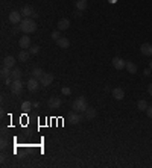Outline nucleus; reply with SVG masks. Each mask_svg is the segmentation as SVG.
I'll list each match as a JSON object with an SVG mask.
<instances>
[{"instance_id":"b1692460","label":"nucleus","mask_w":152,"mask_h":168,"mask_svg":"<svg viewBox=\"0 0 152 168\" xmlns=\"http://www.w3.org/2000/svg\"><path fill=\"white\" fill-rule=\"evenodd\" d=\"M137 109H138V111H146V109H147L146 100H138V102H137Z\"/></svg>"},{"instance_id":"f03ea898","label":"nucleus","mask_w":152,"mask_h":168,"mask_svg":"<svg viewBox=\"0 0 152 168\" xmlns=\"http://www.w3.org/2000/svg\"><path fill=\"white\" fill-rule=\"evenodd\" d=\"M87 108H88V103H87L85 97H78V99L73 102V105H72V109H73L75 112H85Z\"/></svg>"},{"instance_id":"7ed1b4c3","label":"nucleus","mask_w":152,"mask_h":168,"mask_svg":"<svg viewBox=\"0 0 152 168\" xmlns=\"http://www.w3.org/2000/svg\"><path fill=\"white\" fill-rule=\"evenodd\" d=\"M23 86H25V83H23L22 79H20V80H14V82L11 83L9 89H11V92H12L14 95H20L22 91H23Z\"/></svg>"},{"instance_id":"f8f14e48","label":"nucleus","mask_w":152,"mask_h":168,"mask_svg":"<svg viewBox=\"0 0 152 168\" xmlns=\"http://www.w3.org/2000/svg\"><path fill=\"white\" fill-rule=\"evenodd\" d=\"M19 46H20V49H23V50L29 49V47H31V38H29V37H22L20 41H19Z\"/></svg>"},{"instance_id":"c85d7f7f","label":"nucleus","mask_w":152,"mask_h":168,"mask_svg":"<svg viewBox=\"0 0 152 168\" xmlns=\"http://www.w3.org/2000/svg\"><path fill=\"white\" fill-rule=\"evenodd\" d=\"M62 94H64V95H70V94H72V89H70V88H62Z\"/></svg>"},{"instance_id":"5701e85b","label":"nucleus","mask_w":152,"mask_h":168,"mask_svg":"<svg viewBox=\"0 0 152 168\" xmlns=\"http://www.w3.org/2000/svg\"><path fill=\"white\" fill-rule=\"evenodd\" d=\"M43 74H44V71H43L41 68H38V67L32 70V77H35V79H38V80L41 79V76H43Z\"/></svg>"},{"instance_id":"0eeeda50","label":"nucleus","mask_w":152,"mask_h":168,"mask_svg":"<svg viewBox=\"0 0 152 168\" xmlns=\"http://www.w3.org/2000/svg\"><path fill=\"white\" fill-rule=\"evenodd\" d=\"M61 105H62V102H61V99H58V97H50V99L47 100V108H49V109H58Z\"/></svg>"},{"instance_id":"aec40b11","label":"nucleus","mask_w":152,"mask_h":168,"mask_svg":"<svg viewBox=\"0 0 152 168\" xmlns=\"http://www.w3.org/2000/svg\"><path fill=\"white\" fill-rule=\"evenodd\" d=\"M11 77L14 79V80H20L22 79V70L20 68H12V71H11Z\"/></svg>"},{"instance_id":"72a5a7b5","label":"nucleus","mask_w":152,"mask_h":168,"mask_svg":"<svg viewBox=\"0 0 152 168\" xmlns=\"http://www.w3.org/2000/svg\"><path fill=\"white\" fill-rule=\"evenodd\" d=\"M19 29H20V26H19V27H14V29H12V34H17V32H19Z\"/></svg>"},{"instance_id":"dca6fc26","label":"nucleus","mask_w":152,"mask_h":168,"mask_svg":"<svg viewBox=\"0 0 152 168\" xmlns=\"http://www.w3.org/2000/svg\"><path fill=\"white\" fill-rule=\"evenodd\" d=\"M3 67H8V68H14L15 67V58L14 56H6L5 59H3Z\"/></svg>"},{"instance_id":"9d476101","label":"nucleus","mask_w":152,"mask_h":168,"mask_svg":"<svg viewBox=\"0 0 152 168\" xmlns=\"http://www.w3.org/2000/svg\"><path fill=\"white\" fill-rule=\"evenodd\" d=\"M111 94H113V97L116 99V100H123L125 99V91L122 89V88H114V89H111Z\"/></svg>"},{"instance_id":"4468645a","label":"nucleus","mask_w":152,"mask_h":168,"mask_svg":"<svg viewBox=\"0 0 152 168\" xmlns=\"http://www.w3.org/2000/svg\"><path fill=\"white\" fill-rule=\"evenodd\" d=\"M140 50H141V53H143L144 56H152V44L144 43V44H141Z\"/></svg>"},{"instance_id":"6ab92c4d","label":"nucleus","mask_w":152,"mask_h":168,"mask_svg":"<svg viewBox=\"0 0 152 168\" xmlns=\"http://www.w3.org/2000/svg\"><path fill=\"white\" fill-rule=\"evenodd\" d=\"M125 68H126V71H128V73H131V74H135V73H137V65H135L134 62H131V61H128V62H126Z\"/></svg>"},{"instance_id":"20e7f679","label":"nucleus","mask_w":152,"mask_h":168,"mask_svg":"<svg viewBox=\"0 0 152 168\" xmlns=\"http://www.w3.org/2000/svg\"><path fill=\"white\" fill-rule=\"evenodd\" d=\"M20 12H22V15H23L25 18H37V17H38V14L34 11L32 6H23Z\"/></svg>"},{"instance_id":"e433bc0d","label":"nucleus","mask_w":152,"mask_h":168,"mask_svg":"<svg viewBox=\"0 0 152 168\" xmlns=\"http://www.w3.org/2000/svg\"><path fill=\"white\" fill-rule=\"evenodd\" d=\"M110 2H111V3H114V2H116V0H110Z\"/></svg>"},{"instance_id":"9b49d317","label":"nucleus","mask_w":152,"mask_h":168,"mask_svg":"<svg viewBox=\"0 0 152 168\" xmlns=\"http://www.w3.org/2000/svg\"><path fill=\"white\" fill-rule=\"evenodd\" d=\"M58 31H67L69 27H70V20H67V18H61V20H58Z\"/></svg>"},{"instance_id":"f3484780","label":"nucleus","mask_w":152,"mask_h":168,"mask_svg":"<svg viewBox=\"0 0 152 168\" xmlns=\"http://www.w3.org/2000/svg\"><path fill=\"white\" fill-rule=\"evenodd\" d=\"M96 115H97V112H96L94 108H87L85 112H84V118H85V120H93Z\"/></svg>"},{"instance_id":"a211bd4d","label":"nucleus","mask_w":152,"mask_h":168,"mask_svg":"<svg viewBox=\"0 0 152 168\" xmlns=\"http://www.w3.org/2000/svg\"><path fill=\"white\" fill-rule=\"evenodd\" d=\"M29 56H31V53H29V50H20V53H19V61H22V62H26L28 59H29Z\"/></svg>"},{"instance_id":"423d86ee","label":"nucleus","mask_w":152,"mask_h":168,"mask_svg":"<svg viewBox=\"0 0 152 168\" xmlns=\"http://www.w3.org/2000/svg\"><path fill=\"white\" fill-rule=\"evenodd\" d=\"M40 80L38 79H35V77H31L29 80H28V83H26V86H28V89L31 91V92H35V91H38V88H40Z\"/></svg>"},{"instance_id":"4be33fe9","label":"nucleus","mask_w":152,"mask_h":168,"mask_svg":"<svg viewBox=\"0 0 152 168\" xmlns=\"http://www.w3.org/2000/svg\"><path fill=\"white\" fill-rule=\"evenodd\" d=\"M11 68H8V67H2V71H0V74H2V79L5 80V79H8V77H11Z\"/></svg>"},{"instance_id":"ddd939ff","label":"nucleus","mask_w":152,"mask_h":168,"mask_svg":"<svg viewBox=\"0 0 152 168\" xmlns=\"http://www.w3.org/2000/svg\"><path fill=\"white\" fill-rule=\"evenodd\" d=\"M82 118H84V115H81L78 112H72L70 114V124H79L82 121Z\"/></svg>"},{"instance_id":"2f4dec72","label":"nucleus","mask_w":152,"mask_h":168,"mask_svg":"<svg viewBox=\"0 0 152 168\" xmlns=\"http://www.w3.org/2000/svg\"><path fill=\"white\" fill-rule=\"evenodd\" d=\"M147 92H149V95H152V83L147 86Z\"/></svg>"},{"instance_id":"c9c22d12","label":"nucleus","mask_w":152,"mask_h":168,"mask_svg":"<svg viewBox=\"0 0 152 168\" xmlns=\"http://www.w3.org/2000/svg\"><path fill=\"white\" fill-rule=\"evenodd\" d=\"M149 68H150V70H152V61H150V62H149Z\"/></svg>"},{"instance_id":"bb28decb","label":"nucleus","mask_w":152,"mask_h":168,"mask_svg":"<svg viewBox=\"0 0 152 168\" xmlns=\"http://www.w3.org/2000/svg\"><path fill=\"white\" fill-rule=\"evenodd\" d=\"M50 37H52V40H55V41H58V40L61 38V34H59V31H53V32L50 34Z\"/></svg>"},{"instance_id":"c756f323","label":"nucleus","mask_w":152,"mask_h":168,"mask_svg":"<svg viewBox=\"0 0 152 168\" xmlns=\"http://www.w3.org/2000/svg\"><path fill=\"white\" fill-rule=\"evenodd\" d=\"M146 114H147V117L152 120V106H147V109H146Z\"/></svg>"},{"instance_id":"2eb2a0df","label":"nucleus","mask_w":152,"mask_h":168,"mask_svg":"<svg viewBox=\"0 0 152 168\" xmlns=\"http://www.w3.org/2000/svg\"><path fill=\"white\" fill-rule=\"evenodd\" d=\"M56 44H58L59 49H69V47H70V40L66 38V37H61V38L56 41Z\"/></svg>"},{"instance_id":"f257e3e1","label":"nucleus","mask_w":152,"mask_h":168,"mask_svg":"<svg viewBox=\"0 0 152 168\" xmlns=\"http://www.w3.org/2000/svg\"><path fill=\"white\" fill-rule=\"evenodd\" d=\"M19 26H20V31L25 34H32L37 31V23L34 21V18H23Z\"/></svg>"},{"instance_id":"1a4fd4ad","label":"nucleus","mask_w":152,"mask_h":168,"mask_svg":"<svg viewBox=\"0 0 152 168\" xmlns=\"http://www.w3.org/2000/svg\"><path fill=\"white\" fill-rule=\"evenodd\" d=\"M52 82H53V74H50V73H44L40 79V83L43 86H49V85H52Z\"/></svg>"},{"instance_id":"6e6552de","label":"nucleus","mask_w":152,"mask_h":168,"mask_svg":"<svg viewBox=\"0 0 152 168\" xmlns=\"http://www.w3.org/2000/svg\"><path fill=\"white\" fill-rule=\"evenodd\" d=\"M111 62H113V67H114L116 70H119V71H120V70H123V68H125V65H126V61H123V59H122V58H119V56L113 58V61H111Z\"/></svg>"},{"instance_id":"7c9ffc66","label":"nucleus","mask_w":152,"mask_h":168,"mask_svg":"<svg viewBox=\"0 0 152 168\" xmlns=\"http://www.w3.org/2000/svg\"><path fill=\"white\" fill-rule=\"evenodd\" d=\"M143 73H144V76H152V73H150V68H147V70H144Z\"/></svg>"},{"instance_id":"39448f33","label":"nucleus","mask_w":152,"mask_h":168,"mask_svg":"<svg viewBox=\"0 0 152 168\" xmlns=\"http://www.w3.org/2000/svg\"><path fill=\"white\" fill-rule=\"evenodd\" d=\"M22 12H19V11H11L9 12V23H12V24H20L22 23Z\"/></svg>"},{"instance_id":"cd10ccee","label":"nucleus","mask_w":152,"mask_h":168,"mask_svg":"<svg viewBox=\"0 0 152 168\" xmlns=\"http://www.w3.org/2000/svg\"><path fill=\"white\" fill-rule=\"evenodd\" d=\"M0 147H2V150H6V148H8V139H6V138H2V142H0Z\"/></svg>"},{"instance_id":"f704fd0d","label":"nucleus","mask_w":152,"mask_h":168,"mask_svg":"<svg viewBox=\"0 0 152 168\" xmlns=\"http://www.w3.org/2000/svg\"><path fill=\"white\" fill-rule=\"evenodd\" d=\"M81 14H82V11H78V9H76V14H75V15H76V17H79Z\"/></svg>"},{"instance_id":"a878e982","label":"nucleus","mask_w":152,"mask_h":168,"mask_svg":"<svg viewBox=\"0 0 152 168\" xmlns=\"http://www.w3.org/2000/svg\"><path fill=\"white\" fill-rule=\"evenodd\" d=\"M32 106H34V105H32L31 102H23V103H22V109H23V111H29Z\"/></svg>"},{"instance_id":"412c9836","label":"nucleus","mask_w":152,"mask_h":168,"mask_svg":"<svg viewBox=\"0 0 152 168\" xmlns=\"http://www.w3.org/2000/svg\"><path fill=\"white\" fill-rule=\"evenodd\" d=\"M76 9L84 12L87 9V0H76Z\"/></svg>"},{"instance_id":"393cba45","label":"nucleus","mask_w":152,"mask_h":168,"mask_svg":"<svg viewBox=\"0 0 152 168\" xmlns=\"http://www.w3.org/2000/svg\"><path fill=\"white\" fill-rule=\"evenodd\" d=\"M29 53L31 55H38L40 53V47L38 46H31L29 47Z\"/></svg>"},{"instance_id":"473e14b6","label":"nucleus","mask_w":152,"mask_h":168,"mask_svg":"<svg viewBox=\"0 0 152 168\" xmlns=\"http://www.w3.org/2000/svg\"><path fill=\"white\" fill-rule=\"evenodd\" d=\"M6 157H8L6 154H2V163H5V162H6Z\"/></svg>"}]
</instances>
